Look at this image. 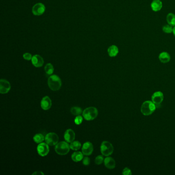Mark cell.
Here are the masks:
<instances>
[{"label":"cell","instance_id":"1f68e13d","mask_svg":"<svg viewBox=\"0 0 175 175\" xmlns=\"http://www.w3.org/2000/svg\"><path fill=\"white\" fill-rule=\"evenodd\" d=\"M173 33L174 34V36H175V26L173 28Z\"/></svg>","mask_w":175,"mask_h":175},{"label":"cell","instance_id":"4fadbf2b","mask_svg":"<svg viewBox=\"0 0 175 175\" xmlns=\"http://www.w3.org/2000/svg\"><path fill=\"white\" fill-rule=\"evenodd\" d=\"M31 63L36 67H41L43 65L44 60L41 56L39 54H35L31 59Z\"/></svg>","mask_w":175,"mask_h":175},{"label":"cell","instance_id":"7402d4cb","mask_svg":"<svg viewBox=\"0 0 175 175\" xmlns=\"http://www.w3.org/2000/svg\"><path fill=\"white\" fill-rule=\"evenodd\" d=\"M71 112L72 115H76V116L81 115L83 113L82 108L79 107L77 106L72 107L71 109Z\"/></svg>","mask_w":175,"mask_h":175},{"label":"cell","instance_id":"4316f807","mask_svg":"<svg viewBox=\"0 0 175 175\" xmlns=\"http://www.w3.org/2000/svg\"><path fill=\"white\" fill-rule=\"evenodd\" d=\"M83 117L81 115H77L74 119V122L75 124L76 125L81 124L83 121Z\"/></svg>","mask_w":175,"mask_h":175},{"label":"cell","instance_id":"5b68a950","mask_svg":"<svg viewBox=\"0 0 175 175\" xmlns=\"http://www.w3.org/2000/svg\"><path fill=\"white\" fill-rule=\"evenodd\" d=\"M100 150L102 155L107 157L111 155L114 152V147L111 143L104 141L101 143Z\"/></svg>","mask_w":175,"mask_h":175},{"label":"cell","instance_id":"277c9868","mask_svg":"<svg viewBox=\"0 0 175 175\" xmlns=\"http://www.w3.org/2000/svg\"><path fill=\"white\" fill-rule=\"evenodd\" d=\"M70 145L66 141H62L58 143L55 146V151L58 155L64 156L67 155L70 150Z\"/></svg>","mask_w":175,"mask_h":175},{"label":"cell","instance_id":"cb8c5ba5","mask_svg":"<svg viewBox=\"0 0 175 175\" xmlns=\"http://www.w3.org/2000/svg\"><path fill=\"white\" fill-rule=\"evenodd\" d=\"M81 147V144L78 141H74L71 143L70 147L71 149L74 150H78Z\"/></svg>","mask_w":175,"mask_h":175},{"label":"cell","instance_id":"f1b7e54d","mask_svg":"<svg viewBox=\"0 0 175 175\" xmlns=\"http://www.w3.org/2000/svg\"><path fill=\"white\" fill-rule=\"evenodd\" d=\"M90 160L89 157H85L83 158V164L85 166H88L90 164Z\"/></svg>","mask_w":175,"mask_h":175},{"label":"cell","instance_id":"e0dca14e","mask_svg":"<svg viewBox=\"0 0 175 175\" xmlns=\"http://www.w3.org/2000/svg\"><path fill=\"white\" fill-rule=\"evenodd\" d=\"M159 59L161 62L163 63H166L171 60V56L167 52H162L160 54Z\"/></svg>","mask_w":175,"mask_h":175},{"label":"cell","instance_id":"d6986e66","mask_svg":"<svg viewBox=\"0 0 175 175\" xmlns=\"http://www.w3.org/2000/svg\"><path fill=\"white\" fill-rule=\"evenodd\" d=\"M83 153L82 152H75L71 155V159L76 162H78L83 159Z\"/></svg>","mask_w":175,"mask_h":175},{"label":"cell","instance_id":"484cf974","mask_svg":"<svg viewBox=\"0 0 175 175\" xmlns=\"http://www.w3.org/2000/svg\"><path fill=\"white\" fill-rule=\"evenodd\" d=\"M104 158H103V156L99 155L97 157H96L95 162V163L97 165H100L103 163L104 161Z\"/></svg>","mask_w":175,"mask_h":175},{"label":"cell","instance_id":"5bb4252c","mask_svg":"<svg viewBox=\"0 0 175 175\" xmlns=\"http://www.w3.org/2000/svg\"><path fill=\"white\" fill-rule=\"evenodd\" d=\"M75 133L72 129H68L64 133V138L65 141L68 143H71L74 141L75 139Z\"/></svg>","mask_w":175,"mask_h":175},{"label":"cell","instance_id":"603a6c76","mask_svg":"<svg viewBox=\"0 0 175 175\" xmlns=\"http://www.w3.org/2000/svg\"><path fill=\"white\" fill-rule=\"evenodd\" d=\"M45 72L49 75H51L54 71V67L51 63H47L44 67Z\"/></svg>","mask_w":175,"mask_h":175},{"label":"cell","instance_id":"9c48e42d","mask_svg":"<svg viewBox=\"0 0 175 175\" xmlns=\"http://www.w3.org/2000/svg\"><path fill=\"white\" fill-rule=\"evenodd\" d=\"M11 89V85L9 81L5 79L0 80V93L1 94H7Z\"/></svg>","mask_w":175,"mask_h":175},{"label":"cell","instance_id":"4dcf8cb0","mask_svg":"<svg viewBox=\"0 0 175 175\" xmlns=\"http://www.w3.org/2000/svg\"><path fill=\"white\" fill-rule=\"evenodd\" d=\"M32 175H44V174L41 171H34V173L32 174Z\"/></svg>","mask_w":175,"mask_h":175},{"label":"cell","instance_id":"2e32d148","mask_svg":"<svg viewBox=\"0 0 175 175\" xmlns=\"http://www.w3.org/2000/svg\"><path fill=\"white\" fill-rule=\"evenodd\" d=\"M162 7V3L160 0H153L151 3V8L153 11H160Z\"/></svg>","mask_w":175,"mask_h":175},{"label":"cell","instance_id":"30bf717a","mask_svg":"<svg viewBox=\"0 0 175 175\" xmlns=\"http://www.w3.org/2000/svg\"><path fill=\"white\" fill-rule=\"evenodd\" d=\"M163 99V94L162 92L159 91L154 92L152 97V102L155 104L157 107H158V105H160L161 103L162 102Z\"/></svg>","mask_w":175,"mask_h":175},{"label":"cell","instance_id":"6da1fadb","mask_svg":"<svg viewBox=\"0 0 175 175\" xmlns=\"http://www.w3.org/2000/svg\"><path fill=\"white\" fill-rule=\"evenodd\" d=\"M48 85L51 90H59L62 86L61 79L56 74L51 75L48 79Z\"/></svg>","mask_w":175,"mask_h":175},{"label":"cell","instance_id":"8fae6325","mask_svg":"<svg viewBox=\"0 0 175 175\" xmlns=\"http://www.w3.org/2000/svg\"><path fill=\"white\" fill-rule=\"evenodd\" d=\"M82 150L84 155L87 156L91 155L94 150L93 145L90 142H86L83 144Z\"/></svg>","mask_w":175,"mask_h":175},{"label":"cell","instance_id":"d4e9b609","mask_svg":"<svg viewBox=\"0 0 175 175\" xmlns=\"http://www.w3.org/2000/svg\"><path fill=\"white\" fill-rule=\"evenodd\" d=\"M163 31L164 33L166 34H170L173 31V28L172 26L170 25L169 24L164 25L162 28Z\"/></svg>","mask_w":175,"mask_h":175},{"label":"cell","instance_id":"7c38bea8","mask_svg":"<svg viewBox=\"0 0 175 175\" xmlns=\"http://www.w3.org/2000/svg\"><path fill=\"white\" fill-rule=\"evenodd\" d=\"M52 105V102L51 98L48 96L44 97L41 102V108L44 110H47L51 108Z\"/></svg>","mask_w":175,"mask_h":175},{"label":"cell","instance_id":"52a82bcc","mask_svg":"<svg viewBox=\"0 0 175 175\" xmlns=\"http://www.w3.org/2000/svg\"><path fill=\"white\" fill-rule=\"evenodd\" d=\"M37 152L41 157H45L48 154L49 152V145L46 143H41L37 147Z\"/></svg>","mask_w":175,"mask_h":175},{"label":"cell","instance_id":"ac0fdd59","mask_svg":"<svg viewBox=\"0 0 175 175\" xmlns=\"http://www.w3.org/2000/svg\"><path fill=\"white\" fill-rule=\"evenodd\" d=\"M108 55L110 56V57H115V56H117L119 53V49L118 47L115 45H112L108 47Z\"/></svg>","mask_w":175,"mask_h":175},{"label":"cell","instance_id":"ffe728a7","mask_svg":"<svg viewBox=\"0 0 175 175\" xmlns=\"http://www.w3.org/2000/svg\"><path fill=\"white\" fill-rule=\"evenodd\" d=\"M166 20L170 25L175 26V15L173 13H169L166 16Z\"/></svg>","mask_w":175,"mask_h":175},{"label":"cell","instance_id":"44dd1931","mask_svg":"<svg viewBox=\"0 0 175 175\" xmlns=\"http://www.w3.org/2000/svg\"><path fill=\"white\" fill-rule=\"evenodd\" d=\"M45 137L42 134H36L34 136L33 139L36 143L40 144L45 140Z\"/></svg>","mask_w":175,"mask_h":175},{"label":"cell","instance_id":"ba28073f","mask_svg":"<svg viewBox=\"0 0 175 175\" xmlns=\"http://www.w3.org/2000/svg\"><path fill=\"white\" fill-rule=\"evenodd\" d=\"M45 6L43 3H38L34 5L32 8V13L34 16H41L45 13Z\"/></svg>","mask_w":175,"mask_h":175},{"label":"cell","instance_id":"9a60e30c","mask_svg":"<svg viewBox=\"0 0 175 175\" xmlns=\"http://www.w3.org/2000/svg\"><path fill=\"white\" fill-rule=\"evenodd\" d=\"M104 163L105 167L108 169L112 170V169H114V168H115V160L112 157L107 156L106 158H105Z\"/></svg>","mask_w":175,"mask_h":175},{"label":"cell","instance_id":"7a4b0ae2","mask_svg":"<svg viewBox=\"0 0 175 175\" xmlns=\"http://www.w3.org/2000/svg\"><path fill=\"white\" fill-rule=\"evenodd\" d=\"M156 108L155 104L152 101H145L141 106V112L143 115H150L155 111Z\"/></svg>","mask_w":175,"mask_h":175},{"label":"cell","instance_id":"3957f363","mask_svg":"<svg viewBox=\"0 0 175 175\" xmlns=\"http://www.w3.org/2000/svg\"><path fill=\"white\" fill-rule=\"evenodd\" d=\"M82 115L87 121H92L97 117L98 110L95 107H89L83 110Z\"/></svg>","mask_w":175,"mask_h":175},{"label":"cell","instance_id":"f546056e","mask_svg":"<svg viewBox=\"0 0 175 175\" xmlns=\"http://www.w3.org/2000/svg\"><path fill=\"white\" fill-rule=\"evenodd\" d=\"M122 174L124 175H131L132 174V171L129 168H125L123 170Z\"/></svg>","mask_w":175,"mask_h":175},{"label":"cell","instance_id":"83f0119b","mask_svg":"<svg viewBox=\"0 0 175 175\" xmlns=\"http://www.w3.org/2000/svg\"><path fill=\"white\" fill-rule=\"evenodd\" d=\"M23 57L25 60H27V61H30V60H31V59L33 58V56L30 53L26 52V53L24 54L23 55Z\"/></svg>","mask_w":175,"mask_h":175},{"label":"cell","instance_id":"8992f818","mask_svg":"<svg viewBox=\"0 0 175 175\" xmlns=\"http://www.w3.org/2000/svg\"><path fill=\"white\" fill-rule=\"evenodd\" d=\"M45 140L47 144L50 146H54L58 143L59 136L54 133H49L45 136Z\"/></svg>","mask_w":175,"mask_h":175}]
</instances>
